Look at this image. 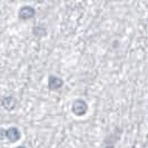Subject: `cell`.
<instances>
[{"label": "cell", "instance_id": "cell-7", "mask_svg": "<svg viewBox=\"0 0 148 148\" xmlns=\"http://www.w3.org/2000/svg\"><path fill=\"white\" fill-rule=\"evenodd\" d=\"M16 148H27V147H25V146H18V147H16Z\"/></svg>", "mask_w": 148, "mask_h": 148}, {"label": "cell", "instance_id": "cell-3", "mask_svg": "<svg viewBox=\"0 0 148 148\" xmlns=\"http://www.w3.org/2000/svg\"><path fill=\"white\" fill-rule=\"evenodd\" d=\"M62 86H64V80L61 78L53 75H50L48 77V88L50 90H58Z\"/></svg>", "mask_w": 148, "mask_h": 148}, {"label": "cell", "instance_id": "cell-2", "mask_svg": "<svg viewBox=\"0 0 148 148\" xmlns=\"http://www.w3.org/2000/svg\"><path fill=\"white\" fill-rule=\"evenodd\" d=\"M35 15H36V10L32 7H30V6H23V7L19 9V12H18V16H19L20 20L31 19Z\"/></svg>", "mask_w": 148, "mask_h": 148}, {"label": "cell", "instance_id": "cell-4", "mask_svg": "<svg viewBox=\"0 0 148 148\" xmlns=\"http://www.w3.org/2000/svg\"><path fill=\"white\" fill-rule=\"evenodd\" d=\"M5 135H6V137H7L11 143L18 141L20 139V136H21L19 129H18L17 127H10V128L6 129V130H5Z\"/></svg>", "mask_w": 148, "mask_h": 148}, {"label": "cell", "instance_id": "cell-5", "mask_svg": "<svg viewBox=\"0 0 148 148\" xmlns=\"http://www.w3.org/2000/svg\"><path fill=\"white\" fill-rule=\"evenodd\" d=\"M1 103H2V106H3L7 110H12V109L16 107V99L11 96H8V97L2 98Z\"/></svg>", "mask_w": 148, "mask_h": 148}, {"label": "cell", "instance_id": "cell-6", "mask_svg": "<svg viewBox=\"0 0 148 148\" xmlns=\"http://www.w3.org/2000/svg\"><path fill=\"white\" fill-rule=\"evenodd\" d=\"M32 31H34V35L36 36V37H42V36H45L46 35V29H45L44 27H35L34 29H32Z\"/></svg>", "mask_w": 148, "mask_h": 148}, {"label": "cell", "instance_id": "cell-1", "mask_svg": "<svg viewBox=\"0 0 148 148\" xmlns=\"http://www.w3.org/2000/svg\"><path fill=\"white\" fill-rule=\"evenodd\" d=\"M71 111H73L74 115L78 116V117H82V116L87 114V111H88V105H87V103L84 99H76L74 103H73Z\"/></svg>", "mask_w": 148, "mask_h": 148}, {"label": "cell", "instance_id": "cell-8", "mask_svg": "<svg viewBox=\"0 0 148 148\" xmlns=\"http://www.w3.org/2000/svg\"><path fill=\"white\" fill-rule=\"evenodd\" d=\"M105 148H114V146H107V147H105Z\"/></svg>", "mask_w": 148, "mask_h": 148}]
</instances>
